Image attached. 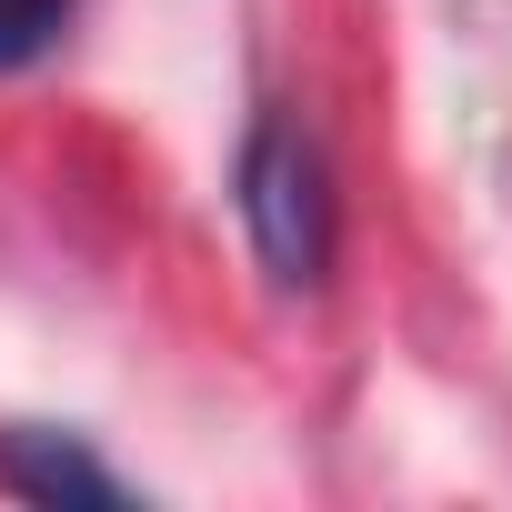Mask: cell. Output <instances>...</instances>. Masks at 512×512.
Returning a JSON list of instances; mask_svg holds the SVG:
<instances>
[{"instance_id": "6da1fadb", "label": "cell", "mask_w": 512, "mask_h": 512, "mask_svg": "<svg viewBox=\"0 0 512 512\" xmlns=\"http://www.w3.org/2000/svg\"><path fill=\"white\" fill-rule=\"evenodd\" d=\"M231 191H241V231H251V251H262L272 292H322L332 282V241H342V201H332L322 141L292 111H262L251 141H241Z\"/></svg>"}, {"instance_id": "7a4b0ae2", "label": "cell", "mask_w": 512, "mask_h": 512, "mask_svg": "<svg viewBox=\"0 0 512 512\" xmlns=\"http://www.w3.org/2000/svg\"><path fill=\"white\" fill-rule=\"evenodd\" d=\"M0 492H21L41 512H131L141 492L81 442V432H0Z\"/></svg>"}, {"instance_id": "3957f363", "label": "cell", "mask_w": 512, "mask_h": 512, "mask_svg": "<svg viewBox=\"0 0 512 512\" xmlns=\"http://www.w3.org/2000/svg\"><path fill=\"white\" fill-rule=\"evenodd\" d=\"M81 0H0V71H31L41 51H61Z\"/></svg>"}]
</instances>
